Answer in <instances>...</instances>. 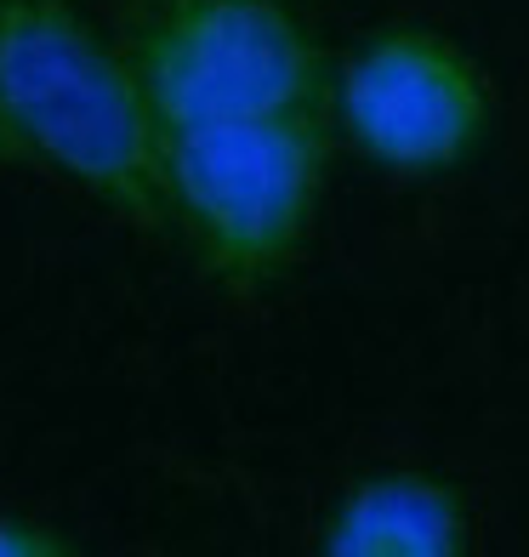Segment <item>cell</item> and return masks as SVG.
I'll return each mask as SVG.
<instances>
[{
    "label": "cell",
    "mask_w": 529,
    "mask_h": 557,
    "mask_svg": "<svg viewBox=\"0 0 529 557\" xmlns=\"http://www.w3.org/2000/svg\"><path fill=\"white\" fill-rule=\"evenodd\" d=\"M0 109L23 165L63 176L137 234H176L165 125L125 46L69 0H0Z\"/></svg>",
    "instance_id": "cell-1"
},
{
    "label": "cell",
    "mask_w": 529,
    "mask_h": 557,
    "mask_svg": "<svg viewBox=\"0 0 529 557\" xmlns=\"http://www.w3.org/2000/svg\"><path fill=\"white\" fill-rule=\"evenodd\" d=\"M331 171L324 114H268L165 132L171 222L206 273L234 296H262L296 250Z\"/></svg>",
    "instance_id": "cell-2"
},
{
    "label": "cell",
    "mask_w": 529,
    "mask_h": 557,
    "mask_svg": "<svg viewBox=\"0 0 529 557\" xmlns=\"http://www.w3.org/2000/svg\"><path fill=\"white\" fill-rule=\"evenodd\" d=\"M125 58L165 132L331 114V63L285 0H137Z\"/></svg>",
    "instance_id": "cell-3"
},
{
    "label": "cell",
    "mask_w": 529,
    "mask_h": 557,
    "mask_svg": "<svg viewBox=\"0 0 529 557\" xmlns=\"http://www.w3.org/2000/svg\"><path fill=\"white\" fill-rule=\"evenodd\" d=\"M331 114L353 154L387 176L462 171L490 137V81L450 35L393 23L331 81Z\"/></svg>",
    "instance_id": "cell-4"
},
{
    "label": "cell",
    "mask_w": 529,
    "mask_h": 557,
    "mask_svg": "<svg viewBox=\"0 0 529 557\" xmlns=\"http://www.w3.org/2000/svg\"><path fill=\"white\" fill-rule=\"evenodd\" d=\"M467 546V490L421 467L359 472L319 523V552L331 557H462Z\"/></svg>",
    "instance_id": "cell-5"
},
{
    "label": "cell",
    "mask_w": 529,
    "mask_h": 557,
    "mask_svg": "<svg viewBox=\"0 0 529 557\" xmlns=\"http://www.w3.org/2000/svg\"><path fill=\"white\" fill-rule=\"evenodd\" d=\"M74 541L29 512H0V557H69Z\"/></svg>",
    "instance_id": "cell-6"
},
{
    "label": "cell",
    "mask_w": 529,
    "mask_h": 557,
    "mask_svg": "<svg viewBox=\"0 0 529 557\" xmlns=\"http://www.w3.org/2000/svg\"><path fill=\"white\" fill-rule=\"evenodd\" d=\"M0 165H23V148H17L12 125H7V109H0Z\"/></svg>",
    "instance_id": "cell-7"
}]
</instances>
